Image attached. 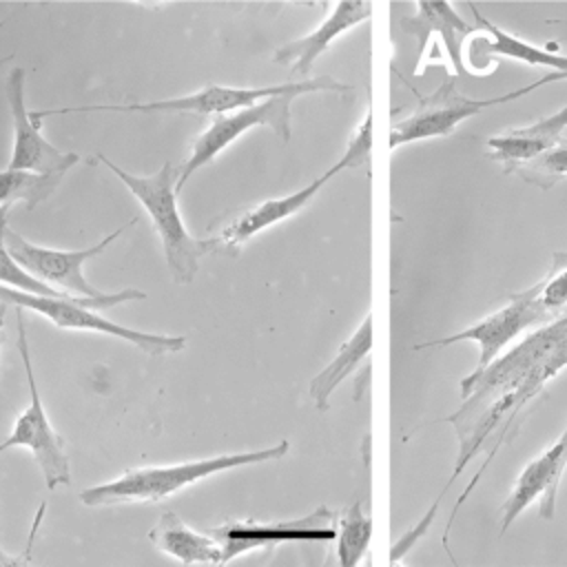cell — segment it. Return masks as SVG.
<instances>
[{
	"instance_id": "1",
	"label": "cell",
	"mask_w": 567,
	"mask_h": 567,
	"mask_svg": "<svg viewBox=\"0 0 567 567\" xmlns=\"http://www.w3.org/2000/svg\"><path fill=\"white\" fill-rule=\"evenodd\" d=\"M567 368V317L545 323L509 352L498 354L481 372L461 381L463 403L445 416L458 439V456L452 481L483 450L487 436L503 430L492 452L503 445L505 430L518 419L520 410L540 394V390Z\"/></svg>"
},
{
	"instance_id": "2",
	"label": "cell",
	"mask_w": 567,
	"mask_h": 567,
	"mask_svg": "<svg viewBox=\"0 0 567 567\" xmlns=\"http://www.w3.org/2000/svg\"><path fill=\"white\" fill-rule=\"evenodd\" d=\"M288 450H290V443L279 441L264 450L217 454V456L184 461V463H175V465L133 467L113 481L82 489L80 501L89 507L159 503V501H164V498L208 478V476H215L219 472H228V470L255 465V463H266V461H279L288 454Z\"/></svg>"
},
{
	"instance_id": "3",
	"label": "cell",
	"mask_w": 567,
	"mask_h": 567,
	"mask_svg": "<svg viewBox=\"0 0 567 567\" xmlns=\"http://www.w3.org/2000/svg\"><path fill=\"white\" fill-rule=\"evenodd\" d=\"M97 162L109 168L120 182L133 193V197L142 204L146 210L159 241L164 248V259L171 270V275L179 284H188L195 279L199 259L208 252H215L213 239H195L179 215L177 208V193H175V182H177V168L173 162H164L159 171L153 175H133L111 162L104 155H97Z\"/></svg>"
},
{
	"instance_id": "4",
	"label": "cell",
	"mask_w": 567,
	"mask_h": 567,
	"mask_svg": "<svg viewBox=\"0 0 567 567\" xmlns=\"http://www.w3.org/2000/svg\"><path fill=\"white\" fill-rule=\"evenodd\" d=\"M144 297H146V292L135 290V288H126L120 292H106L102 297H71V295L47 297V295H29V292L7 288L0 284V301L2 303L33 310L62 330L102 332L106 337H117L151 357L182 350L186 346V339L179 334L175 337V334L142 332V330L115 323L111 319H104L102 315L95 312L97 308H113V306H120L126 301H140Z\"/></svg>"
},
{
	"instance_id": "5",
	"label": "cell",
	"mask_w": 567,
	"mask_h": 567,
	"mask_svg": "<svg viewBox=\"0 0 567 567\" xmlns=\"http://www.w3.org/2000/svg\"><path fill=\"white\" fill-rule=\"evenodd\" d=\"M350 84L339 82L332 75H317L310 80H290L275 86H221L208 84L202 91L182 95V97H166L153 102H135L126 106H64V109H47V111H31V117L42 120L47 115H66V113H89V111H113V113H197V115H224L239 109L255 106L275 95H306V93H348Z\"/></svg>"
},
{
	"instance_id": "6",
	"label": "cell",
	"mask_w": 567,
	"mask_h": 567,
	"mask_svg": "<svg viewBox=\"0 0 567 567\" xmlns=\"http://www.w3.org/2000/svg\"><path fill=\"white\" fill-rule=\"evenodd\" d=\"M370 148H372V111L365 113L363 122L359 124L357 133L352 135L350 144H348L346 153L326 173H321L317 179H312L310 184H306L303 188H299L292 195L272 197V199H266V202L239 213L215 237H210L215 252H237V248H241L248 239H252L264 228L275 226V224L292 217L295 213H299L308 202H312V197L323 188V184H328L337 173H341L346 168L361 166L368 159Z\"/></svg>"
},
{
	"instance_id": "7",
	"label": "cell",
	"mask_w": 567,
	"mask_h": 567,
	"mask_svg": "<svg viewBox=\"0 0 567 567\" xmlns=\"http://www.w3.org/2000/svg\"><path fill=\"white\" fill-rule=\"evenodd\" d=\"M18 352L22 357L24 365V377L29 385V403L22 410V414L13 421V427L4 441H0V452H7L11 447H24L33 454V461L38 463L44 485L49 489L62 487L71 483V467H69V454L64 447V439L53 430L38 385H35V374L31 365V350H29V339H27V326L22 315L18 312Z\"/></svg>"
},
{
	"instance_id": "8",
	"label": "cell",
	"mask_w": 567,
	"mask_h": 567,
	"mask_svg": "<svg viewBox=\"0 0 567 567\" xmlns=\"http://www.w3.org/2000/svg\"><path fill=\"white\" fill-rule=\"evenodd\" d=\"M538 86L540 84L536 80V82H532L523 89L509 91L505 95L478 100V97H467V95L458 93L454 80L445 78L439 84V89L430 95H421V93L414 91L416 93V109L405 120L392 124V128H390V148H396V146H403V144L416 142V140H427V137H445V135L454 133V128L463 120L474 117L483 109L518 100V97L532 93Z\"/></svg>"
},
{
	"instance_id": "9",
	"label": "cell",
	"mask_w": 567,
	"mask_h": 567,
	"mask_svg": "<svg viewBox=\"0 0 567 567\" xmlns=\"http://www.w3.org/2000/svg\"><path fill=\"white\" fill-rule=\"evenodd\" d=\"M297 95L286 93V95H275L268 97L255 106L239 109L233 113L217 115L193 142V148L184 164L177 168V182H175V193L179 195L186 182L193 177L195 171L213 162L221 151H226L237 137L248 133L255 126H268L279 135L284 142L290 140L292 124H290V106Z\"/></svg>"
},
{
	"instance_id": "10",
	"label": "cell",
	"mask_w": 567,
	"mask_h": 567,
	"mask_svg": "<svg viewBox=\"0 0 567 567\" xmlns=\"http://www.w3.org/2000/svg\"><path fill=\"white\" fill-rule=\"evenodd\" d=\"M137 219H128L124 226L115 228L111 235L102 237L95 246L82 248V250H58L38 246L29 239H24L18 230H11L7 226L4 230V244L13 259L35 279L42 284L71 295V297H102L106 292L93 288L84 277V264L97 255H102L126 228H131Z\"/></svg>"
},
{
	"instance_id": "11",
	"label": "cell",
	"mask_w": 567,
	"mask_h": 567,
	"mask_svg": "<svg viewBox=\"0 0 567 567\" xmlns=\"http://www.w3.org/2000/svg\"><path fill=\"white\" fill-rule=\"evenodd\" d=\"M549 323L547 317L543 315L540 306L536 303L534 297V286L509 295L507 303L496 310L494 315L485 317L483 321L443 337V339H430L423 343H416L414 350H425V348H441V346H452L461 341H476L478 343V361L474 372H481L485 365H489L505 346H509L514 339L520 334H527L540 326Z\"/></svg>"
},
{
	"instance_id": "12",
	"label": "cell",
	"mask_w": 567,
	"mask_h": 567,
	"mask_svg": "<svg viewBox=\"0 0 567 567\" xmlns=\"http://www.w3.org/2000/svg\"><path fill=\"white\" fill-rule=\"evenodd\" d=\"M24 69H13L4 82V97L13 122V146L9 168L31 171L42 175H64L80 162L78 153H64L55 148L40 128V120L31 117L24 102Z\"/></svg>"
},
{
	"instance_id": "13",
	"label": "cell",
	"mask_w": 567,
	"mask_h": 567,
	"mask_svg": "<svg viewBox=\"0 0 567 567\" xmlns=\"http://www.w3.org/2000/svg\"><path fill=\"white\" fill-rule=\"evenodd\" d=\"M221 545L224 563L281 543H326L337 538V516L328 507L286 523H226L208 529Z\"/></svg>"
},
{
	"instance_id": "14",
	"label": "cell",
	"mask_w": 567,
	"mask_h": 567,
	"mask_svg": "<svg viewBox=\"0 0 567 567\" xmlns=\"http://www.w3.org/2000/svg\"><path fill=\"white\" fill-rule=\"evenodd\" d=\"M567 467V425L563 434L525 470L518 474L507 501L503 503L501 532H507L509 525L527 509L532 503H538V516L551 520L556 514V494L560 476Z\"/></svg>"
},
{
	"instance_id": "15",
	"label": "cell",
	"mask_w": 567,
	"mask_h": 567,
	"mask_svg": "<svg viewBox=\"0 0 567 567\" xmlns=\"http://www.w3.org/2000/svg\"><path fill=\"white\" fill-rule=\"evenodd\" d=\"M372 13L370 2H337L330 16L323 18V22L306 33L303 38H297L281 49L275 51V62L290 66L295 75H308L319 60V55L330 47L334 38L350 31L352 27L365 22Z\"/></svg>"
},
{
	"instance_id": "16",
	"label": "cell",
	"mask_w": 567,
	"mask_h": 567,
	"mask_svg": "<svg viewBox=\"0 0 567 567\" xmlns=\"http://www.w3.org/2000/svg\"><path fill=\"white\" fill-rule=\"evenodd\" d=\"M401 29L419 40V51L423 53L430 38L436 33L443 42L447 58L458 75H470L463 62V42L474 31V27L461 18L450 2H416V13L401 20Z\"/></svg>"
},
{
	"instance_id": "17",
	"label": "cell",
	"mask_w": 567,
	"mask_h": 567,
	"mask_svg": "<svg viewBox=\"0 0 567 567\" xmlns=\"http://www.w3.org/2000/svg\"><path fill=\"white\" fill-rule=\"evenodd\" d=\"M567 128V104L529 124L523 128H512L507 133L494 135L487 140V151L489 157L496 162H503L505 173L518 164H527L545 153H549L551 148H556L560 144L563 131Z\"/></svg>"
},
{
	"instance_id": "18",
	"label": "cell",
	"mask_w": 567,
	"mask_h": 567,
	"mask_svg": "<svg viewBox=\"0 0 567 567\" xmlns=\"http://www.w3.org/2000/svg\"><path fill=\"white\" fill-rule=\"evenodd\" d=\"M153 545L179 563H224L221 545L210 532L188 527L175 512H164L157 525L148 532Z\"/></svg>"
},
{
	"instance_id": "19",
	"label": "cell",
	"mask_w": 567,
	"mask_h": 567,
	"mask_svg": "<svg viewBox=\"0 0 567 567\" xmlns=\"http://www.w3.org/2000/svg\"><path fill=\"white\" fill-rule=\"evenodd\" d=\"M372 348V315L368 312L359 328L352 332L348 341L341 343L334 359L310 379L308 394L310 401L317 405V410L330 408V394L368 359V352Z\"/></svg>"
},
{
	"instance_id": "20",
	"label": "cell",
	"mask_w": 567,
	"mask_h": 567,
	"mask_svg": "<svg viewBox=\"0 0 567 567\" xmlns=\"http://www.w3.org/2000/svg\"><path fill=\"white\" fill-rule=\"evenodd\" d=\"M470 11L474 13L476 18V24L481 29H485L492 40H476L478 44H485V51L489 53H498V55H505V58H512V60H518V62H525V64H532V66H543V69H554L549 71L545 78H540L543 84H549V82H556V80H567V55L563 53H551L549 49H540V47H534L507 31H503L501 27H496L494 22H489L476 4H470Z\"/></svg>"
},
{
	"instance_id": "21",
	"label": "cell",
	"mask_w": 567,
	"mask_h": 567,
	"mask_svg": "<svg viewBox=\"0 0 567 567\" xmlns=\"http://www.w3.org/2000/svg\"><path fill=\"white\" fill-rule=\"evenodd\" d=\"M60 179L62 175H42L7 166L0 171V206L11 208L13 204H24L27 210H33L55 190Z\"/></svg>"
},
{
	"instance_id": "22",
	"label": "cell",
	"mask_w": 567,
	"mask_h": 567,
	"mask_svg": "<svg viewBox=\"0 0 567 567\" xmlns=\"http://www.w3.org/2000/svg\"><path fill=\"white\" fill-rule=\"evenodd\" d=\"M370 536H372V520H370L368 514H363L361 501H354L337 518L339 565L341 567H354L363 558V554L368 551Z\"/></svg>"
},
{
	"instance_id": "23",
	"label": "cell",
	"mask_w": 567,
	"mask_h": 567,
	"mask_svg": "<svg viewBox=\"0 0 567 567\" xmlns=\"http://www.w3.org/2000/svg\"><path fill=\"white\" fill-rule=\"evenodd\" d=\"M534 297L549 323L567 317V250H556L551 255L547 275L534 284Z\"/></svg>"
},
{
	"instance_id": "24",
	"label": "cell",
	"mask_w": 567,
	"mask_h": 567,
	"mask_svg": "<svg viewBox=\"0 0 567 567\" xmlns=\"http://www.w3.org/2000/svg\"><path fill=\"white\" fill-rule=\"evenodd\" d=\"M7 213L9 206H0V284L7 288H16L29 295H47V297H60L64 292L42 284L40 279H35L33 275H29L9 252L7 244H4V230H7Z\"/></svg>"
},
{
	"instance_id": "25",
	"label": "cell",
	"mask_w": 567,
	"mask_h": 567,
	"mask_svg": "<svg viewBox=\"0 0 567 567\" xmlns=\"http://www.w3.org/2000/svg\"><path fill=\"white\" fill-rule=\"evenodd\" d=\"M507 173H514L520 179L547 190L558 179L567 177V144H558L549 153H545V155H540V157H536L527 164H518V166L509 168Z\"/></svg>"
},
{
	"instance_id": "26",
	"label": "cell",
	"mask_w": 567,
	"mask_h": 567,
	"mask_svg": "<svg viewBox=\"0 0 567 567\" xmlns=\"http://www.w3.org/2000/svg\"><path fill=\"white\" fill-rule=\"evenodd\" d=\"M439 503H441V498L427 509V514L419 520V525L416 527H412L394 547H392V563H396V558L401 556V554H405L412 545H414V540H419L423 534H425V529L430 527V523H432V518L436 516V509H439Z\"/></svg>"
},
{
	"instance_id": "27",
	"label": "cell",
	"mask_w": 567,
	"mask_h": 567,
	"mask_svg": "<svg viewBox=\"0 0 567 567\" xmlns=\"http://www.w3.org/2000/svg\"><path fill=\"white\" fill-rule=\"evenodd\" d=\"M24 560L20 556H9L2 547H0V567H9V565H22Z\"/></svg>"
},
{
	"instance_id": "28",
	"label": "cell",
	"mask_w": 567,
	"mask_h": 567,
	"mask_svg": "<svg viewBox=\"0 0 567 567\" xmlns=\"http://www.w3.org/2000/svg\"><path fill=\"white\" fill-rule=\"evenodd\" d=\"M7 303H0V350H2V330H4V315H7Z\"/></svg>"
},
{
	"instance_id": "29",
	"label": "cell",
	"mask_w": 567,
	"mask_h": 567,
	"mask_svg": "<svg viewBox=\"0 0 567 567\" xmlns=\"http://www.w3.org/2000/svg\"><path fill=\"white\" fill-rule=\"evenodd\" d=\"M9 60H13V53H9V55H4V58H0V66H2V64H7V62H9Z\"/></svg>"
}]
</instances>
